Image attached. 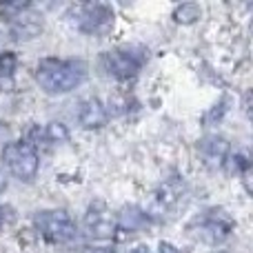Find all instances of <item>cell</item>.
Segmentation results:
<instances>
[{"label": "cell", "instance_id": "1", "mask_svg": "<svg viewBox=\"0 0 253 253\" xmlns=\"http://www.w3.org/2000/svg\"><path fill=\"white\" fill-rule=\"evenodd\" d=\"M87 65L83 60H62V58H42L36 67V80L51 96L69 93L84 83Z\"/></svg>", "mask_w": 253, "mask_h": 253}, {"label": "cell", "instance_id": "2", "mask_svg": "<svg viewBox=\"0 0 253 253\" xmlns=\"http://www.w3.org/2000/svg\"><path fill=\"white\" fill-rule=\"evenodd\" d=\"M2 162L7 165V169L16 175L18 180H29L36 178L40 167V158L38 151L31 142H9L2 147Z\"/></svg>", "mask_w": 253, "mask_h": 253}, {"label": "cell", "instance_id": "3", "mask_svg": "<svg viewBox=\"0 0 253 253\" xmlns=\"http://www.w3.org/2000/svg\"><path fill=\"white\" fill-rule=\"evenodd\" d=\"M34 227L38 229L40 236H44L51 242H69L76 238L78 229L71 215L62 209H47L38 211L34 215Z\"/></svg>", "mask_w": 253, "mask_h": 253}, {"label": "cell", "instance_id": "4", "mask_svg": "<svg viewBox=\"0 0 253 253\" xmlns=\"http://www.w3.org/2000/svg\"><path fill=\"white\" fill-rule=\"evenodd\" d=\"M142 62H144V56L135 53L133 49H114V51L102 53V58H100L102 69L109 76L120 78V80L133 78L142 69Z\"/></svg>", "mask_w": 253, "mask_h": 253}, {"label": "cell", "instance_id": "5", "mask_svg": "<svg viewBox=\"0 0 253 253\" xmlns=\"http://www.w3.org/2000/svg\"><path fill=\"white\" fill-rule=\"evenodd\" d=\"M233 229V220L229 215H224V211L213 209V211H207V215L202 220L196 222V236L205 242H215L224 240V238L231 233Z\"/></svg>", "mask_w": 253, "mask_h": 253}, {"label": "cell", "instance_id": "6", "mask_svg": "<svg viewBox=\"0 0 253 253\" xmlns=\"http://www.w3.org/2000/svg\"><path fill=\"white\" fill-rule=\"evenodd\" d=\"M114 25V11L109 4H84L78 11V29L83 34H100Z\"/></svg>", "mask_w": 253, "mask_h": 253}, {"label": "cell", "instance_id": "7", "mask_svg": "<svg viewBox=\"0 0 253 253\" xmlns=\"http://www.w3.org/2000/svg\"><path fill=\"white\" fill-rule=\"evenodd\" d=\"M84 227H87L89 236L98 238V240L114 238V233L118 231V222H116V218L109 213V209L102 202H96V205L89 207L87 215H84Z\"/></svg>", "mask_w": 253, "mask_h": 253}, {"label": "cell", "instance_id": "8", "mask_svg": "<svg viewBox=\"0 0 253 253\" xmlns=\"http://www.w3.org/2000/svg\"><path fill=\"white\" fill-rule=\"evenodd\" d=\"M9 29H11V36L16 40L36 38V36L42 31V18L31 11V7H27L25 11H20L18 16L9 18Z\"/></svg>", "mask_w": 253, "mask_h": 253}, {"label": "cell", "instance_id": "9", "mask_svg": "<svg viewBox=\"0 0 253 253\" xmlns=\"http://www.w3.org/2000/svg\"><path fill=\"white\" fill-rule=\"evenodd\" d=\"M78 120L84 129H100V126L107 125L109 114H107L105 105H102L98 98H89V100H84L83 105H80Z\"/></svg>", "mask_w": 253, "mask_h": 253}, {"label": "cell", "instance_id": "10", "mask_svg": "<svg viewBox=\"0 0 253 253\" xmlns=\"http://www.w3.org/2000/svg\"><path fill=\"white\" fill-rule=\"evenodd\" d=\"M200 151L209 165H222L229 156V142L220 135H209V138L202 140Z\"/></svg>", "mask_w": 253, "mask_h": 253}, {"label": "cell", "instance_id": "11", "mask_svg": "<svg viewBox=\"0 0 253 253\" xmlns=\"http://www.w3.org/2000/svg\"><path fill=\"white\" fill-rule=\"evenodd\" d=\"M200 16H202V9L196 2H182L173 9V20L180 22V25H193V22H198Z\"/></svg>", "mask_w": 253, "mask_h": 253}, {"label": "cell", "instance_id": "12", "mask_svg": "<svg viewBox=\"0 0 253 253\" xmlns=\"http://www.w3.org/2000/svg\"><path fill=\"white\" fill-rule=\"evenodd\" d=\"M147 222V215L142 213V211H138V209H125V213L120 215V222H118V227H123V229H129V231H135V229H140L142 224Z\"/></svg>", "mask_w": 253, "mask_h": 253}, {"label": "cell", "instance_id": "13", "mask_svg": "<svg viewBox=\"0 0 253 253\" xmlns=\"http://www.w3.org/2000/svg\"><path fill=\"white\" fill-rule=\"evenodd\" d=\"M44 138L51 140V142H67L69 140V131L62 123H49L44 129Z\"/></svg>", "mask_w": 253, "mask_h": 253}, {"label": "cell", "instance_id": "14", "mask_svg": "<svg viewBox=\"0 0 253 253\" xmlns=\"http://www.w3.org/2000/svg\"><path fill=\"white\" fill-rule=\"evenodd\" d=\"M16 67H18V58H16V53H11V51L0 53V78H2V76H4V78L13 76Z\"/></svg>", "mask_w": 253, "mask_h": 253}, {"label": "cell", "instance_id": "15", "mask_svg": "<svg viewBox=\"0 0 253 253\" xmlns=\"http://www.w3.org/2000/svg\"><path fill=\"white\" fill-rule=\"evenodd\" d=\"M160 253H180V249H175L171 242H160Z\"/></svg>", "mask_w": 253, "mask_h": 253}, {"label": "cell", "instance_id": "16", "mask_svg": "<svg viewBox=\"0 0 253 253\" xmlns=\"http://www.w3.org/2000/svg\"><path fill=\"white\" fill-rule=\"evenodd\" d=\"M83 253H114V251L107 249V247H96V249H84Z\"/></svg>", "mask_w": 253, "mask_h": 253}, {"label": "cell", "instance_id": "17", "mask_svg": "<svg viewBox=\"0 0 253 253\" xmlns=\"http://www.w3.org/2000/svg\"><path fill=\"white\" fill-rule=\"evenodd\" d=\"M7 189V180H4V173L0 171V191H4Z\"/></svg>", "mask_w": 253, "mask_h": 253}, {"label": "cell", "instance_id": "18", "mask_svg": "<svg viewBox=\"0 0 253 253\" xmlns=\"http://www.w3.org/2000/svg\"><path fill=\"white\" fill-rule=\"evenodd\" d=\"M0 211H2V209H0Z\"/></svg>", "mask_w": 253, "mask_h": 253}]
</instances>
